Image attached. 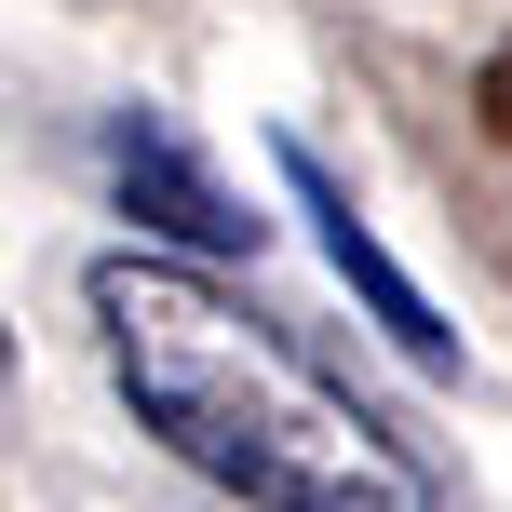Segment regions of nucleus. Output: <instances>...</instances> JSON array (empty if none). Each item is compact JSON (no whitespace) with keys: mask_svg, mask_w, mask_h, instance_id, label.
<instances>
[{"mask_svg":"<svg viewBox=\"0 0 512 512\" xmlns=\"http://www.w3.org/2000/svg\"><path fill=\"white\" fill-rule=\"evenodd\" d=\"M81 310L108 337L122 405L243 512H459L432 445L364 405L337 364H310L270 310H243L189 256H95Z\"/></svg>","mask_w":512,"mask_h":512,"instance_id":"nucleus-1","label":"nucleus"},{"mask_svg":"<svg viewBox=\"0 0 512 512\" xmlns=\"http://www.w3.org/2000/svg\"><path fill=\"white\" fill-rule=\"evenodd\" d=\"M108 189H122V216H149V230H162V243H189V256L256 243V216L216 189V162L189 149L162 108H122V122H108Z\"/></svg>","mask_w":512,"mask_h":512,"instance_id":"nucleus-2","label":"nucleus"},{"mask_svg":"<svg viewBox=\"0 0 512 512\" xmlns=\"http://www.w3.org/2000/svg\"><path fill=\"white\" fill-rule=\"evenodd\" d=\"M283 189H297V203L324 216V256H337V283H364V310L391 324V351H418V364H459V337L432 324V297H418V283H405V270L378 256V230H364V203H351V189L324 176V149H297V135H283Z\"/></svg>","mask_w":512,"mask_h":512,"instance_id":"nucleus-3","label":"nucleus"}]
</instances>
